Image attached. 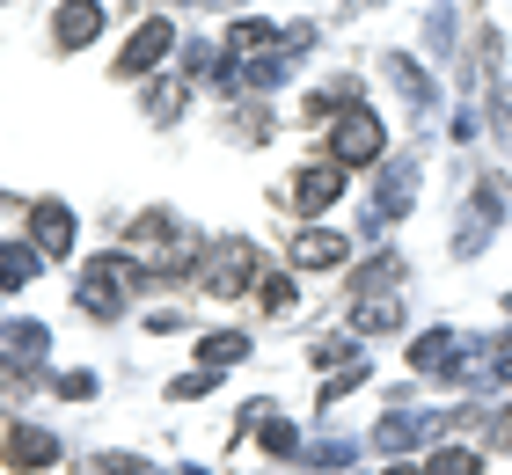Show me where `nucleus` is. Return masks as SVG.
I'll return each instance as SVG.
<instances>
[{"label":"nucleus","instance_id":"nucleus-10","mask_svg":"<svg viewBox=\"0 0 512 475\" xmlns=\"http://www.w3.org/2000/svg\"><path fill=\"white\" fill-rule=\"evenodd\" d=\"M22 278H30V256H22V249H0V293L22 285Z\"/></svg>","mask_w":512,"mask_h":475},{"label":"nucleus","instance_id":"nucleus-4","mask_svg":"<svg viewBox=\"0 0 512 475\" xmlns=\"http://www.w3.org/2000/svg\"><path fill=\"white\" fill-rule=\"evenodd\" d=\"M52 461H59V446L44 439V432H30V424L8 432V468H15V475H37V468H52Z\"/></svg>","mask_w":512,"mask_h":475},{"label":"nucleus","instance_id":"nucleus-3","mask_svg":"<svg viewBox=\"0 0 512 475\" xmlns=\"http://www.w3.org/2000/svg\"><path fill=\"white\" fill-rule=\"evenodd\" d=\"M30 242H37L44 256H59L66 242H74V212H66L59 198H44V205L30 212Z\"/></svg>","mask_w":512,"mask_h":475},{"label":"nucleus","instance_id":"nucleus-11","mask_svg":"<svg viewBox=\"0 0 512 475\" xmlns=\"http://www.w3.org/2000/svg\"><path fill=\"white\" fill-rule=\"evenodd\" d=\"M256 293H264V307H293V278H278V271H271L264 285H256Z\"/></svg>","mask_w":512,"mask_h":475},{"label":"nucleus","instance_id":"nucleus-12","mask_svg":"<svg viewBox=\"0 0 512 475\" xmlns=\"http://www.w3.org/2000/svg\"><path fill=\"white\" fill-rule=\"evenodd\" d=\"M388 475H425V468H388Z\"/></svg>","mask_w":512,"mask_h":475},{"label":"nucleus","instance_id":"nucleus-2","mask_svg":"<svg viewBox=\"0 0 512 475\" xmlns=\"http://www.w3.org/2000/svg\"><path fill=\"white\" fill-rule=\"evenodd\" d=\"M337 161L344 169H366V161H381V117H366V110H352L337 125Z\"/></svg>","mask_w":512,"mask_h":475},{"label":"nucleus","instance_id":"nucleus-9","mask_svg":"<svg viewBox=\"0 0 512 475\" xmlns=\"http://www.w3.org/2000/svg\"><path fill=\"white\" fill-rule=\"evenodd\" d=\"M425 475H476V454H469V446H447V454H432Z\"/></svg>","mask_w":512,"mask_h":475},{"label":"nucleus","instance_id":"nucleus-1","mask_svg":"<svg viewBox=\"0 0 512 475\" xmlns=\"http://www.w3.org/2000/svg\"><path fill=\"white\" fill-rule=\"evenodd\" d=\"M169 44H176V22H169V15L139 22V30H132V44H125V74H154V66L169 59Z\"/></svg>","mask_w":512,"mask_h":475},{"label":"nucleus","instance_id":"nucleus-13","mask_svg":"<svg viewBox=\"0 0 512 475\" xmlns=\"http://www.w3.org/2000/svg\"><path fill=\"white\" fill-rule=\"evenodd\" d=\"M505 446H512V410H505Z\"/></svg>","mask_w":512,"mask_h":475},{"label":"nucleus","instance_id":"nucleus-6","mask_svg":"<svg viewBox=\"0 0 512 475\" xmlns=\"http://www.w3.org/2000/svg\"><path fill=\"white\" fill-rule=\"evenodd\" d=\"M293 264H308V271H330V264H344V234H330V227H308L293 242Z\"/></svg>","mask_w":512,"mask_h":475},{"label":"nucleus","instance_id":"nucleus-8","mask_svg":"<svg viewBox=\"0 0 512 475\" xmlns=\"http://www.w3.org/2000/svg\"><path fill=\"white\" fill-rule=\"evenodd\" d=\"M198 359H205V366L220 373V366H235V359H249V337H242V329H220V337H205V344H198Z\"/></svg>","mask_w":512,"mask_h":475},{"label":"nucleus","instance_id":"nucleus-7","mask_svg":"<svg viewBox=\"0 0 512 475\" xmlns=\"http://www.w3.org/2000/svg\"><path fill=\"white\" fill-rule=\"evenodd\" d=\"M96 30H103L96 0H66V8H59V44H88Z\"/></svg>","mask_w":512,"mask_h":475},{"label":"nucleus","instance_id":"nucleus-5","mask_svg":"<svg viewBox=\"0 0 512 475\" xmlns=\"http://www.w3.org/2000/svg\"><path fill=\"white\" fill-rule=\"evenodd\" d=\"M293 198H300V212H322V205L344 198V176L337 169H300L293 176Z\"/></svg>","mask_w":512,"mask_h":475}]
</instances>
